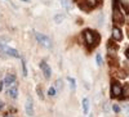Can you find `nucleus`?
<instances>
[{
	"instance_id": "nucleus-1",
	"label": "nucleus",
	"mask_w": 129,
	"mask_h": 117,
	"mask_svg": "<svg viewBox=\"0 0 129 117\" xmlns=\"http://www.w3.org/2000/svg\"><path fill=\"white\" fill-rule=\"evenodd\" d=\"M84 39H85V42L88 44V46H95L100 42V35L94 32V31L92 32L90 30L84 31Z\"/></svg>"
},
{
	"instance_id": "nucleus-2",
	"label": "nucleus",
	"mask_w": 129,
	"mask_h": 117,
	"mask_svg": "<svg viewBox=\"0 0 129 117\" xmlns=\"http://www.w3.org/2000/svg\"><path fill=\"white\" fill-rule=\"evenodd\" d=\"M35 37H36V40L39 41V44H41L44 48H47V49H50V48H52V40H50L48 36H45L44 34L35 32Z\"/></svg>"
},
{
	"instance_id": "nucleus-3",
	"label": "nucleus",
	"mask_w": 129,
	"mask_h": 117,
	"mask_svg": "<svg viewBox=\"0 0 129 117\" xmlns=\"http://www.w3.org/2000/svg\"><path fill=\"white\" fill-rule=\"evenodd\" d=\"M121 94H123V88H121V85L117 82V81H111V97L112 98H119L121 97Z\"/></svg>"
},
{
	"instance_id": "nucleus-4",
	"label": "nucleus",
	"mask_w": 129,
	"mask_h": 117,
	"mask_svg": "<svg viewBox=\"0 0 129 117\" xmlns=\"http://www.w3.org/2000/svg\"><path fill=\"white\" fill-rule=\"evenodd\" d=\"M25 108H26V113H27L28 116L34 114V103H32V99H31L30 97H27V99H26Z\"/></svg>"
},
{
	"instance_id": "nucleus-5",
	"label": "nucleus",
	"mask_w": 129,
	"mask_h": 117,
	"mask_svg": "<svg viewBox=\"0 0 129 117\" xmlns=\"http://www.w3.org/2000/svg\"><path fill=\"white\" fill-rule=\"evenodd\" d=\"M40 68H41V72L44 73V76H45V79H49L50 77V67L47 65V62H44L43 61L41 63H40Z\"/></svg>"
},
{
	"instance_id": "nucleus-6",
	"label": "nucleus",
	"mask_w": 129,
	"mask_h": 117,
	"mask_svg": "<svg viewBox=\"0 0 129 117\" xmlns=\"http://www.w3.org/2000/svg\"><path fill=\"white\" fill-rule=\"evenodd\" d=\"M112 39L115 41H121L123 40V34L119 27H114L112 28Z\"/></svg>"
},
{
	"instance_id": "nucleus-7",
	"label": "nucleus",
	"mask_w": 129,
	"mask_h": 117,
	"mask_svg": "<svg viewBox=\"0 0 129 117\" xmlns=\"http://www.w3.org/2000/svg\"><path fill=\"white\" fill-rule=\"evenodd\" d=\"M8 95H9L10 98L16 99V98L18 97V89H17V86H10V88L8 89Z\"/></svg>"
},
{
	"instance_id": "nucleus-8",
	"label": "nucleus",
	"mask_w": 129,
	"mask_h": 117,
	"mask_svg": "<svg viewBox=\"0 0 129 117\" xmlns=\"http://www.w3.org/2000/svg\"><path fill=\"white\" fill-rule=\"evenodd\" d=\"M59 3L64 9L69 10V12L72 9V0H59Z\"/></svg>"
},
{
	"instance_id": "nucleus-9",
	"label": "nucleus",
	"mask_w": 129,
	"mask_h": 117,
	"mask_svg": "<svg viewBox=\"0 0 129 117\" xmlns=\"http://www.w3.org/2000/svg\"><path fill=\"white\" fill-rule=\"evenodd\" d=\"M14 81H16V76L14 75H7L5 76V79H4V85H8V86H10L12 84H14Z\"/></svg>"
},
{
	"instance_id": "nucleus-10",
	"label": "nucleus",
	"mask_w": 129,
	"mask_h": 117,
	"mask_svg": "<svg viewBox=\"0 0 129 117\" xmlns=\"http://www.w3.org/2000/svg\"><path fill=\"white\" fill-rule=\"evenodd\" d=\"M7 54L10 55V57H14V58H22V57L19 55V53L16 49H13V48H8L7 49Z\"/></svg>"
},
{
	"instance_id": "nucleus-11",
	"label": "nucleus",
	"mask_w": 129,
	"mask_h": 117,
	"mask_svg": "<svg viewBox=\"0 0 129 117\" xmlns=\"http://www.w3.org/2000/svg\"><path fill=\"white\" fill-rule=\"evenodd\" d=\"M83 111H84V114H88L89 112V99L88 98L83 99Z\"/></svg>"
},
{
	"instance_id": "nucleus-12",
	"label": "nucleus",
	"mask_w": 129,
	"mask_h": 117,
	"mask_svg": "<svg viewBox=\"0 0 129 117\" xmlns=\"http://www.w3.org/2000/svg\"><path fill=\"white\" fill-rule=\"evenodd\" d=\"M63 19H64V16L63 14H56L54 16V22L56 23H62Z\"/></svg>"
},
{
	"instance_id": "nucleus-13",
	"label": "nucleus",
	"mask_w": 129,
	"mask_h": 117,
	"mask_svg": "<svg viewBox=\"0 0 129 117\" xmlns=\"http://www.w3.org/2000/svg\"><path fill=\"white\" fill-rule=\"evenodd\" d=\"M67 81L70 82V88H71V90H75V89H76V81H75V79L69 77V79H67Z\"/></svg>"
},
{
	"instance_id": "nucleus-14",
	"label": "nucleus",
	"mask_w": 129,
	"mask_h": 117,
	"mask_svg": "<svg viewBox=\"0 0 129 117\" xmlns=\"http://www.w3.org/2000/svg\"><path fill=\"white\" fill-rule=\"evenodd\" d=\"M97 3H98V0H85V4L88 5V8H93V7H95Z\"/></svg>"
},
{
	"instance_id": "nucleus-15",
	"label": "nucleus",
	"mask_w": 129,
	"mask_h": 117,
	"mask_svg": "<svg viewBox=\"0 0 129 117\" xmlns=\"http://www.w3.org/2000/svg\"><path fill=\"white\" fill-rule=\"evenodd\" d=\"M56 94H57V90L54 86H50L48 89V95H50V97H56Z\"/></svg>"
},
{
	"instance_id": "nucleus-16",
	"label": "nucleus",
	"mask_w": 129,
	"mask_h": 117,
	"mask_svg": "<svg viewBox=\"0 0 129 117\" xmlns=\"http://www.w3.org/2000/svg\"><path fill=\"white\" fill-rule=\"evenodd\" d=\"M21 62H22V71H23V76H27V68H26L25 59H23V58H21Z\"/></svg>"
},
{
	"instance_id": "nucleus-17",
	"label": "nucleus",
	"mask_w": 129,
	"mask_h": 117,
	"mask_svg": "<svg viewBox=\"0 0 129 117\" xmlns=\"http://www.w3.org/2000/svg\"><path fill=\"white\" fill-rule=\"evenodd\" d=\"M56 88H57V90H62V89H63V82H62V80H57V81H56Z\"/></svg>"
},
{
	"instance_id": "nucleus-18",
	"label": "nucleus",
	"mask_w": 129,
	"mask_h": 117,
	"mask_svg": "<svg viewBox=\"0 0 129 117\" xmlns=\"http://www.w3.org/2000/svg\"><path fill=\"white\" fill-rule=\"evenodd\" d=\"M123 94H124V97L128 98L129 97V85H125L124 89H123Z\"/></svg>"
},
{
	"instance_id": "nucleus-19",
	"label": "nucleus",
	"mask_w": 129,
	"mask_h": 117,
	"mask_svg": "<svg viewBox=\"0 0 129 117\" xmlns=\"http://www.w3.org/2000/svg\"><path fill=\"white\" fill-rule=\"evenodd\" d=\"M8 41H10L8 36H0V44H7Z\"/></svg>"
},
{
	"instance_id": "nucleus-20",
	"label": "nucleus",
	"mask_w": 129,
	"mask_h": 117,
	"mask_svg": "<svg viewBox=\"0 0 129 117\" xmlns=\"http://www.w3.org/2000/svg\"><path fill=\"white\" fill-rule=\"evenodd\" d=\"M112 111H114L115 113H120V112H121V108H120L117 104H114V105H112Z\"/></svg>"
},
{
	"instance_id": "nucleus-21",
	"label": "nucleus",
	"mask_w": 129,
	"mask_h": 117,
	"mask_svg": "<svg viewBox=\"0 0 129 117\" xmlns=\"http://www.w3.org/2000/svg\"><path fill=\"white\" fill-rule=\"evenodd\" d=\"M95 59H97V65L98 66H102V57H101V54H97V57H95Z\"/></svg>"
},
{
	"instance_id": "nucleus-22",
	"label": "nucleus",
	"mask_w": 129,
	"mask_h": 117,
	"mask_svg": "<svg viewBox=\"0 0 129 117\" xmlns=\"http://www.w3.org/2000/svg\"><path fill=\"white\" fill-rule=\"evenodd\" d=\"M36 90H38V95H39V98H40V99L44 98V94H43V91H41L40 86H38V88H36Z\"/></svg>"
},
{
	"instance_id": "nucleus-23",
	"label": "nucleus",
	"mask_w": 129,
	"mask_h": 117,
	"mask_svg": "<svg viewBox=\"0 0 129 117\" xmlns=\"http://www.w3.org/2000/svg\"><path fill=\"white\" fill-rule=\"evenodd\" d=\"M123 111H124L125 113H129V104H128V103H124V105H123Z\"/></svg>"
},
{
	"instance_id": "nucleus-24",
	"label": "nucleus",
	"mask_w": 129,
	"mask_h": 117,
	"mask_svg": "<svg viewBox=\"0 0 129 117\" xmlns=\"http://www.w3.org/2000/svg\"><path fill=\"white\" fill-rule=\"evenodd\" d=\"M119 2L121 3V5H124L125 8L128 7V0H119Z\"/></svg>"
},
{
	"instance_id": "nucleus-25",
	"label": "nucleus",
	"mask_w": 129,
	"mask_h": 117,
	"mask_svg": "<svg viewBox=\"0 0 129 117\" xmlns=\"http://www.w3.org/2000/svg\"><path fill=\"white\" fill-rule=\"evenodd\" d=\"M103 108H105V113L109 112V108H107V103H106V102L103 103Z\"/></svg>"
},
{
	"instance_id": "nucleus-26",
	"label": "nucleus",
	"mask_w": 129,
	"mask_h": 117,
	"mask_svg": "<svg viewBox=\"0 0 129 117\" xmlns=\"http://www.w3.org/2000/svg\"><path fill=\"white\" fill-rule=\"evenodd\" d=\"M4 117H14V114H13V113H5Z\"/></svg>"
},
{
	"instance_id": "nucleus-27",
	"label": "nucleus",
	"mask_w": 129,
	"mask_h": 117,
	"mask_svg": "<svg viewBox=\"0 0 129 117\" xmlns=\"http://www.w3.org/2000/svg\"><path fill=\"white\" fill-rule=\"evenodd\" d=\"M3 86H4V80H3V81H0V91L3 90Z\"/></svg>"
},
{
	"instance_id": "nucleus-28",
	"label": "nucleus",
	"mask_w": 129,
	"mask_h": 117,
	"mask_svg": "<svg viewBox=\"0 0 129 117\" xmlns=\"http://www.w3.org/2000/svg\"><path fill=\"white\" fill-rule=\"evenodd\" d=\"M3 108H4V103L0 100V109H3Z\"/></svg>"
},
{
	"instance_id": "nucleus-29",
	"label": "nucleus",
	"mask_w": 129,
	"mask_h": 117,
	"mask_svg": "<svg viewBox=\"0 0 129 117\" xmlns=\"http://www.w3.org/2000/svg\"><path fill=\"white\" fill-rule=\"evenodd\" d=\"M126 57L129 58V51H126Z\"/></svg>"
},
{
	"instance_id": "nucleus-30",
	"label": "nucleus",
	"mask_w": 129,
	"mask_h": 117,
	"mask_svg": "<svg viewBox=\"0 0 129 117\" xmlns=\"http://www.w3.org/2000/svg\"><path fill=\"white\" fill-rule=\"evenodd\" d=\"M22 2H28V0H22Z\"/></svg>"
},
{
	"instance_id": "nucleus-31",
	"label": "nucleus",
	"mask_w": 129,
	"mask_h": 117,
	"mask_svg": "<svg viewBox=\"0 0 129 117\" xmlns=\"http://www.w3.org/2000/svg\"><path fill=\"white\" fill-rule=\"evenodd\" d=\"M126 51H129V48H128V50H126Z\"/></svg>"
}]
</instances>
